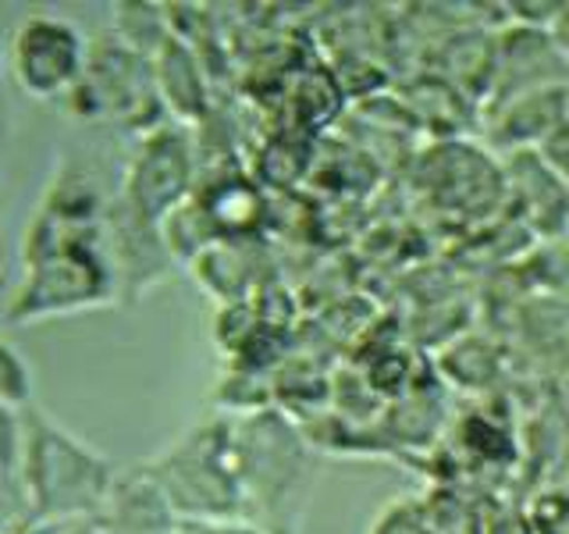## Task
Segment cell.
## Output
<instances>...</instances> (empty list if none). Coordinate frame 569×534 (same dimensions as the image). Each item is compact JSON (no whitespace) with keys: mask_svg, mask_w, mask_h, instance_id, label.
<instances>
[{"mask_svg":"<svg viewBox=\"0 0 569 534\" xmlns=\"http://www.w3.org/2000/svg\"><path fill=\"white\" fill-rule=\"evenodd\" d=\"M231 432H236L246 524L263 534H299L320 481L310 445L278 414L231 417Z\"/></svg>","mask_w":569,"mask_h":534,"instance_id":"6da1fadb","label":"cell"},{"mask_svg":"<svg viewBox=\"0 0 569 534\" xmlns=\"http://www.w3.org/2000/svg\"><path fill=\"white\" fill-rule=\"evenodd\" d=\"M114 467L68 435L43 409H22V495L26 516L47 524L97 521L114 488Z\"/></svg>","mask_w":569,"mask_h":534,"instance_id":"7a4b0ae2","label":"cell"},{"mask_svg":"<svg viewBox=\"0 0 569 534\" xmlns=\"http://www.w3.org/2000/svg\"><path fill=\"white\" fill-rule=\"evenodd\" d=\"M118 299L114 267L107 257L103 231L58 236V231H26V275L8 303V320H43L76 310L107 307Z\"/></svg>","mask_w":569,"mask_h":534,"instance_id":"3957f363","label":"cell"},{"mask_svg":"<svg viewBox=\"0 0 569 534\" xmlns=\"http://www.w3.org/2000/svg\"><path fill=\"white\" fill-rule=\"evenodd\" d=\"M147 471L182 521H246L231 417L192 427L186 438L153 456Z\"/></svg>","mask_w":569,"mask_h":534,"instance_id":"277c9868","label":"cell"},{"mask_svg":"<svg viewBox=\"0 0 569 534\" xmlns=\"http://www.w3.org/2000/svg\"><path fill=\"white\" fill-rule=\"evenodd\" d=\"M71 111L89 121H114L132 132H157L164 118L153 58L107 36L89 47L86 76L71 89Z\"/></svg>","mask_w":569,"mask_h":534,"instance_id":"5b68a950","label":"cell"},{"mask_svg":"<svg viewBox=\"0 0 569 534\" xmlns=\"http://www.w3.org/2000/svg\"><path fill=\"white\" fill-rule=\"evenodd\" d=\"M196 182V154L186 125H160L157 132L142 136L139 150L124 171L118 200L136 218L164 225L171 214L189 200Z\"/></svg>","mask_w":569,"mask_h":534,"instance_id":"8992f818","label":"cell"},{"mask_svg":"<svg viewBox=\"0 0 569 534\" xmlns=\"http://www.w3.org/2000/svg\"><path fill=\"white\" fill-rule=\"evenodd\" d=\"M86 61L89 47L82 32L64 18H29L11 40V76L32 100L71 97L86 76Z\"/></svg>","mask_w":569,"mask_h":534,"instance_id":"52a82bcc","label":"cell"},{"mask_svg":"<svg viewBox=\"0 0 569 534\" xmlns=\"http://www.w3.org/2000/svg\"><path fill=\"white\" fill-rule=\"evenodd\" d=\"M107 257H111L114 267V281H118V299L136 303L147 289H153L157 281L168 278L171 267V249L164 243V231L157 225L136 218V214L124 207L121 200H114L107 207Z\"/></svg>","mask_w":569,"mask_h":534,"instance_id":"ba28073f","label":"cell"},{"mask_svg":"<svg viewBox=\"0 0 569 534\" xmlns=\"http://www.w3.org/2000/svg\"><path fill=\"white\" fill-rule=\"evenodd\" d=\"M97 524L103 534H178L182 516L174 513L164 488L142 463V467L114 477V488L107 495Z\"/></svg>","mask_w":569,"mask_h":534,"instance_id":"9c48e42d","label":"cell"},{"mask_svg":"<svg viewBox=\"0 0 569 534\" xmlns=\"http://www.w3.org/2000/svg\"><path fill=\"white\" fill-rule=\"evenodd\" d=\"M569 118V82L545 86L533 93L516 97L502 107H495L491 139L509 154L516 150H538L541 142Z\"/></svg>","mask_w":569,"mask_h":534,"instance_id":"30bf717a","label":"cell"},{"mask_svg":"<svg viewBox=\"0 0 569 534\" xmlns=\"http://www.w3.org/2000/svg\"><path fill=\"white\" fill-rule=\"evenodd\" d=\"M153 76L160 100H164L174 118L196 121L207 111V86L200 76V65H196L189 47H182V40L168 36V43L153 53Z\"/></svg>","mask_w":569,"mask_h":534,"instance_id":"8fae6325","label":"cell"},{"mask_svg":"<svg viewBox=\"0 0 569 534\" xmlns=\"http://www.w3.org/2000/svg\"><path fill=\"white\" fill-rule=\"evenodd\" d=\"M32 406V370L8 338H0V409L22 414Z\"/></svg>","mask_w":569,"mask_h":534,"instance_id":"7c38bea8","label":"cell"},{"mask_svg":"<svg viewBox=\"0 0 569 534\" xmlns=\"http://www.w3.org/2000/svg\"><path fill=\"white\" fill-rule=\"evenodd\" d=\"M367 534H435L431 521H427V513L420 503H391L378 513V521L370 524Z\"/></svg>","mask_w":569,"mask_h":534,"instance_id":"4fadbf2b","label":"cell"},{"mask_svg":"<svg viewBox=\"0 0 569 534\" xmlns=\"http://www.w3.org/2000/svg\"><path fill=\"white\" fill-rule=\"evenodd\" d=\"M538 154H541L545 165L559 175V182L569 189V118H566V121L559 125V129L541 142Z\"/></svg>","mask_w":569,"mask_h":534,"instance_id":"5bb4252c","label":"cell"},{"mask_svg":"<svg viewBox=\"0 0 569 534\" xmlns=\"http://www.w3.org/2000/svg\"><path fill=\"white\" fill-rule=\"evenodd\" d=\"M545 32L551 36V43H556V50L562 53V61L569 65V4H562L556 11V18H551Z\"/></svg>","mask_w":569,"mask_h":534,"instance_id":"9a60e30c","label":"cell"},{"mask_svg":"<svg viewBox=\"0 0 569 534\" xmlns=\"http://www.w3.org/2000/svg\"><path fill=\"white\" fill-rule=\"evenodd\" d=\"M64 527L68 524H47V521H32V516H14V521L0 527V534H61Z\"/></svg>","mask_w":569,"mask_h":534,"instance_id":"2e32d148","label":"cell"},{"mask_svg":"<svg viewBox=\"0 0 569 534\" xmlns=\"http://www.w3.org/2000/svg\"><path fill=\"white\" fill-rule=\"evenodd\" d=\"M61 534H103V527L97 521H79V524H68Z\"/></svg>","mask_w":569,"mask_h":534,"instance_id":"e0dca14e","label":"cell"}]
</instances>
